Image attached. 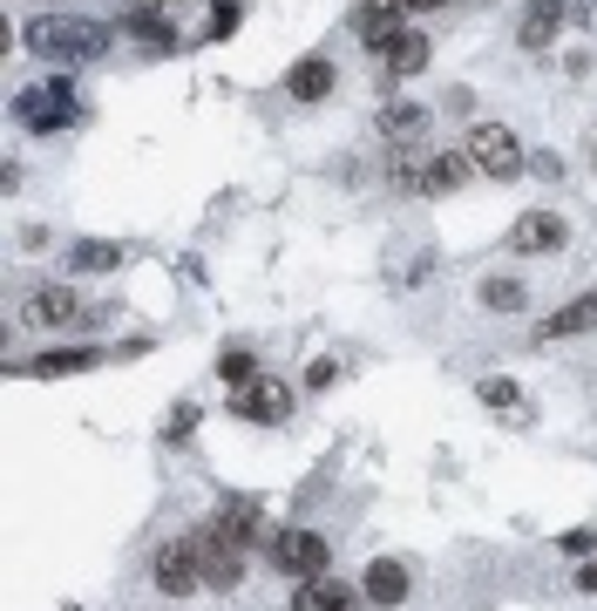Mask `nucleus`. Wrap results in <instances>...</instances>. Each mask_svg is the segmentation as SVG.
Instances as JSON below:
<instances>
[{
	"instance_id": "nucleus-1",
	"label": "nucleus",
	"mask_w": 597,
	"mask_h": 611,
	"mask_svg": "<svg viewBox=\"0 0 597 611\" xmlns=\"http://www.w3.org/2000/svg\"><path fill=\"white\" fill-rule=\"evenodd\" d=\"M27 55H42L55 68H75V62H102L109 55V28L102 21H82V14H42L27 21Z\"/></svg>"
},
{
	"instance_id": "nucleus-2",
	"label": "nucleus",
	"mask_w": 597,
	"mask_h": 611,
	"mask_svg": "<svg viewBox=\"0 0 597 611\" xmlns=\"http://www.w3.org/2000/svg\"><path fill=\"white\" fill-rule=\"evenodd\" d=\"M462 150L475 163V177H489V184H516L530 171V150H523V137H516L509 122H468Z\"/></svg>"
},
{
	"instance_id": "nucleus-3",
	"label": "nucleus",
	"mask_w": 597,
	"mask_h": 611,
	"mask_svg": "<svg viewBox=\"0 0 597 611\" xmlns=\"http://www.w3.org/2000/svg\"><path fill=\"white\" fill-rule=\"evenodd\" d=\"M265 564L278 570V578H292V585H306V578H327L333 570V544L320 537V530H278V537L265 544Z\"/></svg>"
},
{
	"instance_id": "nucleus-4",
	"label": "nucleus",
	"mask_w": 597,
	"mask_h": 611,
	"mask_svg": "<svg viewBox=\"0 0 597 611\" xmlns=\"http://www.w3.org/2000/svg\"><path fill=\"white\" fill-rule=\"evenodd\" d=\"M14 116H21V130L55 137V130H68V122H82V96H75L68 81H42V89L14 96Z\"/></svg>"
},
{
	"instance_id": "nucleus-5",
	"label": "nucleus",
	"mask_w": 597,
	"mask_h": 611,
	"mask_svg": "<svg viewBox=\"0 0 597 611\" xmlns=\"http://www.w3.org/2000/svg\"><path fill=\"white\" fill-rule=\"evenodd\" d=\"M150 585L164 591V598H197V591H204V550H197V537L156 544V557H150Z\"/></svg>"
},
{
	"instance_id": "nucleus-6",
	"label": "nucleus",
	"mask_w": 597,
	"mask_h": 611,
	"mask_svg": "<svg viewBox=\"0 0 597 611\" xmlns=\"http://www.w3.org/2000/svg\"><path fill=\"white\" fill-rule=\"evenodd\" d=\"M590 0H530L523 21H516V48L523 55H550V41L564 34V21H584Z\"/></svg>"
},
{
	"instance_id": "nucleus-7",
	"label": "nucleus",
	"mask_w": 597,
	"mask_h": 611,
	"mask_svg": "<svg viewBox=\"0 0 597 611\" xmlns=\"http://www.w3.org/2000/svg\"><path fill=\"white\" fill-rule=\"evenodd\" d=\"M428 130H434V109L428 102H401V96H394V102L374 109V137L387 143V156L394 150H428Z\"/></svg>"
},
{
	"instance_id": "nucleus-8",
	"label": "nucleus",
	"mask_w": 597,
	"mask_h": 611,
	"mask_svg": "<svg viewBox=\"0 0 597 611\" xmlns=\"http://www.w3.org/2000/svg\"><path fill=\"white\" fill-rule=\"evenodd\" d=\"M197 550H204V585L211 591H237V578H245V544L231 537V530H218V523H204L197 530Z\"/></svg>"
},
{
	"instance_id": "nucleus-9",
	"label": "nucleus",
	"mask_w": 597,
	"mask_h": 611,
	"mask_svg": "<svg viewBox=\"0 0 597 611\" xmlns=\"http://www.w3.org/2000/svg\"><path fill=\"white\" fill-rule=\"evenodd\" d=\"M21 319L42 326V334H62V326H82L89 319V299L75 293V285H42V293H27Z\"/></svg>"
},
{
	"instance_id": "nucleus-10",
	"label": "nucleus",
	"mask_w": 597,
	"mask_h": 611,
	"mask_svg": "<svg viewBox=\"0 0 597 611\" xmlns=\"http://www.w3.org/2000/svg\"><path fill=\"white\" fill-rule=\"evenodd\" d=\"M231 415L237 422H265V428H278L292 415V388H278V381H245V388H231Z\"/></svg>"
},
{
	"instance_id": "nucleus-11",
	"label": "nucleus",
	"mask_w": 597,
	"mask_h": 611,
	"mask_svg": "<svg viewBox=\"0 0 597 611\" xmlns=\"http://www.w3.org/2000/svg\"><path fill=\"white\" fill-rule=\"evenodd\" d=\"M571 244V225H564V211H523L509 225V252H523V259H537V252H564Z\"/></svg>"
},
{
	"instance_id": "nucleus-12",
	"label": "nucleus",
	"mask_w": 597,
	"mask_h": 611,
	"mask_svg": "<svg viewBox=\"0 0 597 611\" xmlns=\"http://www.w3.org/2000/svg\"><path fill=\"white\" fill-rule=\"evenodd\" d=\"M428 55H434V41H428L421 28H401V34H387L380 48H374V62H380V75H387V81L421 75V68H428Z\"/></svg>"
},
{
	"instance_id": "nucleus-13",
	"label": "nucleus",
	"mask_w": 597,
	"mask_h": 611,
	"mask_svg": "<svg viewBox=\"0 0 597 611\" xmlns=\"http://www.w3.org/2000/svg\"><path fill=\"white\" fill-rule=\"evenodd\" d=\"M211 523L231 530L245 550H265V544H272V537H265V497H224V503L211 510Z\"/></svg>"
},
{
	"instance_id": "nucleus-14",
	"label": "nucleus",
	"mask_w": 597,
	"mask_h": 611,
	"mask_svg": "<svg viewBox=\"0 0 597 611\" xmlns=\"http://www.w3.org/2000/svg\"><path fill=\"white\" fill-rule=\"evenodd\" d=\"M401 28H408V0H361V8H353V34L367 41V55Z\"/></svg>"
},
{
	"instance_id": "nucleus-15",
	"label": "nucleus",
	"mask_w": 597,
	"mask_h": 611,
	"mask_svg": "<svg viewBox=\"0 0 597 611\" xmlns=\"http://www.w3.org/2000/svg\"><path fill=\"white\" fill-rule=\"evenodd\" d=\"M577 334H597V293H577L571 306H556L543 326H537V340H577Z\"/></svg>"
},
{
	"instance_id": "nucleus-16",
	"label": "nucleus",
	"mask_w": 597,
	"mask_h": 611,
	"mask_svg": "<svg viewBox=\"0 0 597 611\" xmlns=\"http://www.w3.org/2000/svg\"><path fill=\"white\" fill-rule=\"evenodd\" d=\"M353 604H367V591L340 585L333 570H327V578H306V585L292 591V611H353Z\"/></svg>"
},
{
	"instance_id": "nucleus-17",
	"label": "nucleus",
	"mask_w": 597,
	"mask_h": 611,
	"mask_svg": "<svg viewBox=\"0 0 597 611\" xmlns=\"http://www.w3.org/2000/svg\"><path fill=\"white\" fill-rule=\"evenodd\" d=\"M89 367H102L96 347H42V353L27 360V374L34 381H68V374H89Z\"/></svg>"
},
{
	"instance_id": "nucleus-18",
	"label": "nucleus",
	"mask_w": 597,
	"mask_h": 611,
	"mask_svg": "<svg viewBox=\"0 0 597 611\" xmlns=\"http://www.w3.org/2000/svg\"><path fill=\"white\" fill-rule=\"evenodd\" d=\"M333 81H340V75H333V62H327V55H306V62H292V68H286V96H292V102H327V96H333Z\"/></svg>"
},
{
	"instance_id": "nucleus-19",
	"label": "nucleus",
	"mask_w": 597,
	"mask_h": 611,
	"mask_svg": "<svg viewBox=\"0 0 597 611\" xmlns=\"http://www.w3.org/2000/svg\"><path fill=\"white\" fill-rule=\"evenodd\" d=\"M475 394H483V407H496L509 428H530V415H537V407L523 401V388H516L509 374H483V381H475Z\"/></svg>"
},
{
	"instance_id": "nucleus-20",
	"label": "nucleus",
	"mask_w": 597,
	"mask_h": 611,
	"mask_svg": "<svg viewBox=\"0 0 597 611\" xmlns=\"http://www.w3.org/2000/svg\"><path fill=\"white\" fill-rule=\"evenodd\" d=\"M361 591H367V604H408V564L401 557H374L361 570Z\"/></svg>"
},
{
	"instance_id": "nucleus-21",
	"label": "nucleus",
	"mask_w": 597,
	"mask_h": 611,
	"mask_svg": "<svg viewBox=\"0 0 597 611\" xmlns=\"http://www.w3.org/2000/svg\"><path fill=\"white\" fill-rule=\"evenodd\" d=\"M123 34L143 41L150 55H177V28H170V14H156L150 0H136V14H123Z\"/></svg>"
},
{
	"instance_id": "nucleus-22",
	"label": "nucleus",
	"mask_w": 597,
	"mask_h": 611,
	"mask_svg": "<svg viewBox=\"0 0 597 611\" xmlns=\"http://www.w3.org/2000/svg\"><path fill=\"white\" fill-rule=\"evenodd\" d=\"M115 265H123V244H115V238H75L68 244V272H82V279L115 272Z\"/></svg>"
},
{
	"instance_id": "nucleus-23",
	"label": "nucleus",
	"mask_w": 597,
	"mask_h": 611,
	"mask_svg": "<svg viewBox=\"0 0 597 611\" xmlns=\"http://www.w3.org/2000/svg\"><path fill=\"white\" fill-rule=\"evenodd\" d=\"M483 306L489 313H523L530 306V285L523 279H483Z\"/></svg>"
},
{
	"instance_id": "nucleus-24",
	"label": "nucleus",
	"mask_w": 597,
	"mask_h": 611,
	"mask_svg": "<svg viewBox=\"0 0 597 611\" xmlns=\"http://www.w3.org/2000/svg\"><path fill=\"white\" fill-rule=\"evenodd\" d=\"M218 381H224V388H245V381H258V360H252L245 347H231V353L218 360Z\"/></svg>"
},
{
	"instance_id": "nucleus-25",
	"label": "nucleus",
	"mask_w": 597,
	"mask_h": 611,
	"mask_svg": "<svg viewBox=\"0 0 597 611\" xmlns=\"http://www.w3.org/2000/svg\"><path fill=\"white\" fill-rule=\"evenodd\" d=\"M237 21H245V8H237V0H218V14L204 21V41H224V34H231Z\"/></svg>"
},
{
	"instance_id": "nucleus-26",
	"label": "nucleus",
	"mask_w": 597,
	"mask_h": 611,
	"mask_svg": "<svg viewBox=\"0 0 597 611\" xmlns=\"http://www.w3.org/2000/svg\"><path fill=\"white\" fill-rule=\"evenodd\" d=\"M190 428H197V401H177V407H170V428H164V441H190Z\"/></svg>"
},
{
	"instance_id": "nucleus-27",
	"label": "nucleus",
	"mask_w": 597,
	"mask_h": 611,
	"mask_svg": "<svg viewBox=\"0 0 597 611\" xmlns=\"http://www.w3.org/2000/svg\"><path fill=\"white\" fill-rule=\"evenodd\" d=\"M556 544H564L571 557H597V530H590V523H577V530H564Z\"/></svg>"
},
{
	"instance_id": "nucleus-28",
	"label": "nucleus",
	"mask_w": 597,
	"mask_h": 611,
	"mask_svg": "<svg viewBox=\"0 0 597 611\" xmlns=\"http://www.w3.org/2000/svg\"><path fill=\"white\" fill-rule=\"evenodd\" d=\"M333 374H340V367H333V360H312V367H306V388H312V394H320V388H333Z\"/></svg>"
},
{
	"instance_id": "nucleus-29",
	"label": "nucleus",
	"mask_w": 597,
	"mask_h": 611,
	"mask_svg": "<svg viewBox=\"0 0 597 611\" xmlns=\"http://www.w3.org/2000/svg\"><path fill=\"white\" fill-rule=\"evenodd\" d=\"M577 591H584V598H597V557H584V564H577Z\"/></svg>"
},
{
	"instance_id": "nucleus-30",
	"label": "nucleus",
	"mask_w": 597,
	"mask_h": 611,
	"mask_svg": "<svg viewBox=\"0 0 597 611\" xmlns=\"http://www.w3.org/2000/svg\"><path fill=\"white\" fill-rule=\"evenodd\" d=\"M434 8H449V0H408V14H434Z\"/></svg>"
}]
</instances>
